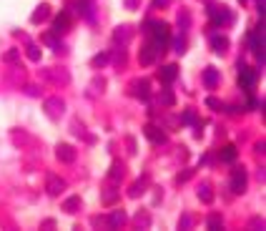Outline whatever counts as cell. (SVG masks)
<instances>
[{
	"instance_id": "obj_1",
	"label": "cell",
	"mask_w": 266,
	"mask_h": 231,
	"mask_svg": "<svg viewBox=\"0 0 266 231\" xmlns=\"http://www.w3.org/2000/svg\"><path fill=\"white\" fill-rule=\"evenodd\" d=\"M206 13H209V18H211L214 28H221V25H229V23L233 20V16H231V10H229L226 5H218V3H211V0H209V5H206Z\"/></svg>"
},
{
	"instance_id": "obj_2",
	"label": "cell",
	"mask_w": 266,
	"mask_h": 231,
	"mask_svg": "<svg viewBox=\"0 0 266 231\" xmlns=\"http://www.w3.org/2000/svg\"><path fill=\"white\" fill-rule=\"evenodd\" d=\"M43 111H46L50 121H61V116L66 113V100L61 96H48L43 100Z\"/></svg>"
},
{
	"instance_id": "obj_3",
	"label": "cell",
	"mask_w": 266,
	"mask_h": 231,
	"mask_svg": "<svg viewBox=\"0 0 266 231\" xmlns=\"http://www.w3.org/2000/svg\"><path fill=\"white\" fill-rule=\"evenodd\" d=\"M40 76L46 78L48 83H55V85H68L70 83V73L66 68H43Z\"/></svg>"
},
{
	"instance_id": "obj_4",
	"label": "cell",
	"mask_w": 266,
	"mask_h": 231,
	"mask_svg": "<svg viewBox=\"0 0 266 231\" xmlns=\"http://www.w3.org/2000/svg\"><path fill=\"white\" fill-rule=\"evenodd\" d=\"M143 133H146V138H149L151 143H156V146H164V143H168V136H166V131H164L161 126L146 123V126H143Z\"/></svg>"
},
{
	"instance_id": "obj_5",
	"label": "cell",
	"mask_w": 266,
	"mask_h": 231,
	"mask_svg": "<svg viewBox=\"0 0 266 231\" xmlns=\"http://www.w3.org/2000/svg\"><path fill=\"white\" fill-rule=\"evenodd\" d=\"M231 191L233 194H244L246 186H249V176H246V168H233L231 171Z\"/></svg>"
},
{
	"instance_id": "obj_6",
	"label": "cell",
	"mask_w": 266,
	"mask_h": 231,
	"mask_svg": "<svg viewBox=\"0 0 266 231\" xmlns=\"http://www.w3.org/2000/svg\"><path fill=\"white\" fill-rule=\"evenodd\" d=\"M249 46H251V53L256 55V61L264 66V28H259V31L251 33L249 38Z\"/></svg>"
},
{
	"instance_id": "obj_7",
	"label": "cell",
	"mask_w": 266,
	"mask_h": 231,
	"mask_svg": "<svg viewBox=\"0 0 266 231\" xmlns=\"http://www.w3.org/2000/svg\"><path fill=\"white\" fill-rule=\"evenodd\" d=\"M13 88H23L28 83V76H25V68H20V63H13V68L8 70V78H5Z\"/></svg>"
},
{
	"instance_id": "obj_8",
	"label": "cell",
	"mask_w": 266,
	"mask_h": 231,
	"mask_svg": "<svg viewBox=\"0 0 266 231\" xmlns=\"http://www.w3.org/2000/svg\"><path fill=\"white\" fill-rule=\"evenodd\" d=\"M239 85L244 91H254V85H256V70H251L249 66H239Z\"/></svg>"
},
{
	"instance_id": "obj_9",
	"label": "cell",
	"mask_w": 266,
	"mask_h": 231,
	"mask_svg": "<svg viewBox=\"0 0 266 231\" xmlns=\"http://www.w3.org/2000/svg\"><path fill=\"white\" fill-rule=\"evenodd\" d=\"M46 191H48V196H61V194L66 191V179L55 176V173H48V179H46Z\"/></svg>"
},
{
	"instance_id": "obj_10",
	"label": "cell",
	"mask_w": 266,
	"mask_h": 231,
	"mask_svg": "<svg viewBox=\"0 0 266 231\" xmlns=\"http://www.w3.org/2000/svg\"><path fill=\"white\" fill-rule=\"evenodd\" d=\"M131 40H133V28L131 25H118L116 31H113V43H116V46L126 48Z\"/></svg>"
},
{
	"instance_id": "obj_11",
	"label": "cell",
	"mask_w": 266,
	"mask_h": 231,
	"mask_svg": "<svg viewBox=\"0 0 266 231\" xmlns=\"http://www.w3.org/2000/svg\"><path fill=\"white\" fill-rule=\"evenodd\" d=\"M76 148H73L70 146V143H58V146H55V158H58V161H61V164H73V161H76Z\"/></svg>"
},
{
	"instance_id": "obj_12",
	"label": "cell",
	"mask_w": 266,
	"mask_h": 231,
	"mask_svg": "<svg viewBox=\"0 0 266 231\" xmlns=\"http://www.w3.org/2000/svg\"><path fill=\"white\" fill-rule=\"evenodd\" d=\"M131 93L136 98H141V100H146L151 96V81H146V78L143 81H133L131 83Z\"/></svg>"
},
{
	"instance_id": "obj_13",
	"label": "cell",
	"mask_w": 266,
	"mask_h": 231,
	"mask_svg": "<svg viewBox=\"0 0 266 231\" xmlns=\"http://www.w3.org/2000/svg\"><path fill=\"white\" fill-rule=\"evenodd\" d=\"M138 61H141V66H153L158 61V50L151 46V43H146V46L141 48V53H138Z\"/></svg>"
},
{
	"instance_id": "obj_14",
	"label": "cell",
	"mask_w": 266,
	"mask_h": 231,
	"mask_svg": "<svg viewBox=\"0 0 266 231\" xmlns=\"http://www.w3.org/2000/svg\"><path fill=\"white\" fill-rule=\"evenodd\" d=\"M68 31H70V16L68 13H61V16L53 20V33L55 35H66Z\"/></svg>"
},
{
	"instance_id": "obj_15",
	"label": "cell",
	"mask_w": 266,
	"mask_h": 231,
	"mask_svg": "<svg viewBox=\"0 0 266 231\" xmlns=\"http://www.w3.org/2000/svg\"><path fill=\"white\" fill-rule=\"evenodd\" d=\"M123 176H126V164H123V161H113V164H111V171H108V181L121 183Z\"/></svg>"
},
{
	"instance_id": "obj_16",
	"label": "cell",
	"mask_w": 266,
	"mask_h": 231,
	"mask_svg": "<svg viewBox=\"0 0 266 231\" xmlns=\"http://www.w3.org/2000/svg\"><path fill=\"white\" fill-rule=\"evenodd\" d=\"M146 191H149V176H143V179H138V181H133V183H131V189H128V196H131V198H138V196H143Z\"/></svg>"
},
{
	"instance_id": "obj_17",
	"label": "cell",
	"mask_w": 266,
	"mask_h": 231,
	"mask_svg": "<svg viewBox=\"0 0 266 231\" xmlns=\"http://www.w3.org/2000/svg\"><path fill=\"white\" fill-rule=\"evenodd\" d=\"M48 18H50V5H48V3H40V5L31 13V23H33V25L48 20Z\"/></svg>"
},
{
	"instance_id": "obj_18",
	"label": "cell",
	"mask_w": 266,
	"mask_h": 231,
	"mask_svg": "<svg viewBox=\"0 0 266 231\" xmlns=\"http://www.w3.org/2000/svg\"><path fill=\"white\" fill-rule=\"evenodd\" d=\"M70 131H73V136H78V138H83L85 143H96V136H91V133H88V131H85V126H83V123H81L78 118H76V121L70 123Z\"/></svg>"
},
{
	"instance_id": "obj_19",
	"label": "cell",
	"mask_w": 266,
	"mask_h": 231,
	"mask_svg": "<svg viewBox=\"0 0 266 231\" xmlns=\"http://www.w3.org/2000/svg\"><path fill=\"white\" fill-rule=\"evenodd\" d=\"M100 201L106 206H113L116 201H118V189H116V183L111 181V186H106V189H100Z\"/></svg>"
},
{
	"instance_id": "obj_20",
	"label": "cell",
	"mask_w": 266,
	"mask_h": 231,
	"mask_svg": "<svg viewBox=\"0 0 266 231\" xmlns=\"http://www.w3.org/2000/svg\"><path fill=\"white\" fill-rule=\"evenodd\" d=\"M176 76H179V68H176V66H164V68H158V78L164 81L166 85H168V83H173V81H176Z\"/></svg>"
},
{
	"instance_id": "obj_21",
	"label": "cell",
	"mask_w": 266,
	"mask_h": 231,
	"mask_svg": "<svg viewBox=\"0 0 266 231\" xmlns=\"http://www.w3.org/2000/svg\"><path fill=\"white\" fill-rule=\"evenodd\" d=\"M211 48H214V53H226L229 50V38L226 35H211Z\"/></svg>"
},
{
	"instance_id": "obj_22",
	"label": "cell",
	"mask_w": 266,
	"mask_h": 231,
	"mask_svg": "<svg viewBox=\"0 0 266 231\" xmlns=\"http://www.w3.org/2000/svg\"><path fill=\"white\" fill-rule=\"evenodd\" d=\"M203 83H206V88H216V85H218V70L216 68H206L203 70Z\"/></svg>"
},
{
	"instance_id": "obj_23",
	"label": "cell",
	"mask_w": 266,
	"mask_h": 231,
	"mask_svg": "<svg viewBox=\"0 0 266 231\" xmlns=\"http://www.w3.org/2000/svg\"><path fill=\"white\" fill-rule=\"evenodd\" d=\"M133 226L136 229H151V214L149 211H138L133 216Z\"/></svg>"
},
{
	"instance_id": "obj_24",
	"label": "cell",
	"mask_w": 266,
	"mask_h": 231,
	"mask_svg": "<svg viewBox=\"0 0 266 231\" xmlns=\"http://www.w3.org/2000/svg\"><path fill=\"white\" fill-rule=\"evenodd\" d=\"M108 219H111V229H121V226L128 221V216H126V211H123V209H116V211L108 216Z\"/></svg>"
},
{
	"instance_id": "obj_25",
	"label": "cell",
	"mask_w": 266,
	"mask_h": 231,
	"mask_svg": "<svg viewBox=\"0 0 266 231\" xmlns=\"http://www.w3.org/2000/svg\"><path fill=\"white\" fill-rule=\"evenodd\" d=\"M158 103H161V106L173 108V106H176V96H173V91H171V88H161V93H158Z\"/></svg>"
},
{
	"instance_id": "obj_26",
	"label": "cell",
	"mask_w": 266,
	"mask_h": 231,
	"mask_svg": "<svg viewBox=\"0 0 266 231\" xmlns=\"http://www.w3.org/2000/svg\"><path fill=\"white\" fill-rule=\"evenodd\" d=\"M199 198L203 201V204H211V201H214V189H211L209 181H203V183L199 186Z\"/></svg>"
},
{
	"instance_id": "obj_27",
	"label": "cell",
	"mask_w": 266,
	"mask_h": 231,
	"mask_svg": "<svg viewBox=\"0 0 266 231\" xmlns=\"http://www.w3.org/2000/svg\"><path fill=\"white\" fill-rule=\"evenodd\" d=\"M10 138H13V143H16V146H28V143H33V138L28 136L25 131H18V128L10 133Z\"/></svg>"
},
{
	"instance_id": "obj_28",
	"label": "cell",
	"mask_w": 266,
	"mask_h": 231,
	"mask_svg": "<svg viewBox=\"0 0 266 231\" xmlns=\"http://www.w3.org/2000/svg\"><path fill=\"white\" fill-rule=\"evenodd\" d=\"M78 209H81V196H70V198L63 201V211L66 214H76Z\"/></svg>"
},
{
	"instance_id": "obj_29",
	"label": "cell",
	"mask_w": 266,
	"mask_h": 231,
	"mask_svg": "<svg viewBox=\"0 0 266 231\" xmlns=\"http://www.w3.org/2000/svg\"><path fill=\"white\" fill-rule=\"evenodd\" d=\"M78 13L83 18H93V0H78Z\"/></svg>"
},
{
	"instance_id": "obj_30",
	"label": "cell",
	"mask_w": 266,
	"mask_h": 231,
	"mask_svg": "<svg viewBox=\"0 0 266 231\" xmlns=\"http://www.w3.org/2000/svg\"><path fill=\"white\" fill-rule=\"evenodd\" d=\"M43 40H46V43H48V46H50L55 53H63V50H66V46H63L61 40H58V35H55V33H48V35L43 38Z\"/></svg>"
},
{
	"instance_id": "obj_31",
	"label": "cell",
	"mask_w": 266,
	"mask_h": 231,
	"mask_svg": "<svg viewBox=\"0 0 266 231\" xmlns=\"http://www.w3.org/2000/svg\"><path fill=\"white\" fill-rule=\"evenodd\" d=\"M91 226L93 229H108L111 231V219H108V216H91Z\"/></svg>"
},
{
	"instance_id": "obj_32",
	"label": "cell",
	"mask_w": 266,
	"mask_h": 231,
	"mask_svg": "<svg viewBox=\"0 0 266 231\" xmlns=\"http://www.w3.org/2000/svg\"><path fill=\"white\" fill-rule=\"evenodd\" d=\"M25 55H28V61H33V63H40V48L35 46V43H28V48H25Z\"/></svg>"
},
{
	"instance_id": "obj_33",
	"label": "cell",
	"mask_w": 266,
	"mask_h": 231,
	"mask_svg": "<svg viewBox=\"0 0 266 231\" xmlns=\"http://www.w3.org/2000/svg\"><path fill=\"white\" fill-rule=\"evenodd\" d=\"M218 158H221L224 164H231L233 158H236V146H224V148L218 151Z\"/></svg>"
},
{
	"instance_id": "obj_34",
	"label": "cell",
	"mask_w": 266,
	"mask_h": 231,
	"mask_svg": "<svg viewBox=\"0 0 266 231\" xmlns=\"http://www.w3.org/2000/svg\"><path fill=\"white\" fill-rule=\"evenodd\" d=\"M181 123H186V126H196V123H199L196 111H194V108H186V111H183V116H181Z\"/></svg>"
},
{
	"instance_id": "obj_35",
	"label": "cell",
	"mask_w": 266,
	"mask_h": 231,
	"mask_svg": "<svg viewBox=\"0 0 266 231\" xmlns=\"http://www.w3.org/2000/svg\"><path fill=\"white\" fill-rule=\"evenodd\" d=\"M103 91H106V78L96 76V78L91 81V93H103Z\"/></svg>"
},
{
	"instance_id": "obj_36",
	"label": "cell",
	"mask_w": 266,
	"mask_h": 231,
	"mask_svg": "<svg viewBox=\"0 0 266 231\" xmlns=\"http://www.w3.org/2000/svg\"><path fill=\"white\" fill-rule=\"evenodd\" d=\"M206 224H209V229H211V231L224 229V219H221V214H211V216H209V221H206Z\"/></svg>"
},
{
	"instance_id": "obj_37",
	"label": "cell",
	"mask_w": 266,
	"mask_h": 231,
	"mask_svg": "<svg viewBox=\"0 0 266 231\" xmlns=\"http://www.w3.org/2000/svg\"><path fill=\"white\" fill-rule=\"evenodd\" d=\"M3 63H10V66H13V63H20V50H18V48H10V50L3 55Z\"/></svg>"
},
{
	"instance_id": "obj_38",
	"label": "cell",
	"mask_w": 266,
	"mask_h": 231,
	"mask_svg": "<svg viewBox=\"0 0 266 231\" xmlns=\"http://www.w3.org/2000/svg\"><path fill=\"white\" fill-rule=\"evenodd\" d=\"M108 61H111V55H108V53H98V55H93L91 66H93V68H103V66H106Z\"/></svg>"
},
{
	"instance_id": "obj_39",
	"label": "cell",
	"mask_w": 266,
	"mask_h": 231,
	"mask_svg": "<svg viewBox=\"0 0 266 231\" xmlns=\"http://www.w3.org/2000/svg\"><path fill=\"white\" fill-rule=\"evenodd\" d=\"M188 25H191V13L181 10L179 13V28H181V31H188Z\"/></svg>"
},
{
	"instance_id": "obj_40",
	"label": "cell",
	"mask_w": 266,
	"mask_h": 231,
	"mask_svg": "<svg viewBox=\"0 0 266 231\" xmlns=\"http://www.w3.org/2000/svg\"><path fill=\"white\" fill-rule=\"evenodd\" d=\"M206 106H209L211 111H226V106L221 103L218 98H214V96H209V98H206Z\"/></svg>"
},
{
	"instance_id": "obj_41",
	"label": "cell",
	"mask_w": 266,
	"mask_h": 231,
	"mask_svg": "<svg viewBox=\"0 0 266 231\" xmlns=\"http://www.w3.org/2000/svg\"><path fill=\"white\" fill-rule=\"evenodd\" d=\"M173 50H176V53H186V38H183V35L173 38Z\"/></svg>"
},
{
	"instance_id": "obj_42",
	"label": "cell",
	"mask_w": 266,
	"mask_h": 231,
	"mask_svg": "<svg viewBox=\"0 0 266 231\" xmlns=\"http://www.w3.org/2000/svg\"><path fill=\"white\" fill-rule=\"evenodd\" d=\"M113 61H116L118 66H123V63H126V50H123L121 46H118V48L113 50Z\"/></svg>"
},
{
	"instance_id": "obj_43",
	"label": "cell",
	"mask_w": 266,
	"mask_h": 231,
	"mask_svg": "<svg viewBox=\"0 0 266 231\" xmlns=\"http://www.w3.org/2000/svg\"><path fill=\"white\" fill-rule=\"evenodd\" d=\"M191 176H194V168H186L176 176V183H186V181H191Z\"/></svg>"
},
{
	"instance_id": "obj_44",
	"label": "cell",
	"mask_w": 266,
	"mask_h": 231,
	"mask_svg": "<svg viewBox=\"0 0 266 231\" xmlns=\"http://www.w3.org/2000/svg\"><path fill=\"white\" fill-rule=\"evenodd\" d=\"M249 229L251 231H261L264 229V219H261V216H254V219L249 221Z\"/></svg>"
},
{
	"instance_id": "obj_45",
	"label": "cell",
	"mask_w": 266,
	"mask_h": 231,
	"mask_svg": "<svg viewBox=\"0 0 266 231\" xmlns=\"http://www.w3.org/2000/svg\"><path fill=\"white\" fill-rule=\"evenodd\" d=\"M23 91H25L28 96H33V98L40 96V88H38V85H33V83H25V85H23Z\"/></svg>"
},
{
	"instance_id": "obj_46",
	"label": "cell",
	"mask_w": 266,
	"mask_h": 231,
	"mask_svg": "<svg viewBox=\"0 0 266 231\" xmlns=\"http://www.w3.org/2000/svg\"><path fill=\"white\" fill-rule=\"evenodd\" d=\"M179 229H191V216L188 214H183L179 219Z\"/></svg>"
},
{
	"instance_id": "obj_47",
	"label": "cell",
	"mask_w": 266,
	"mask_h": 231,
	"mask_svg": "<svg viewBox=\"0 0 266 231\" xmlns=\"http://www.w3.org/2000/svg\"><path fill=\"white\" fill-rule=\"evenodd\" d=\"M40 229H46V231L55 229V219H46V221H40Z\"/></svg>"
},
{
	"instance_id": "obj_48",
	"label": "cell",
	"mask_w": 266,
	"mask_h": 231,
	"mask_svg": "<svg viewBox=\"0 0 266 231\" xmlns=\"http://www.w3.org/2000/svg\"><path fill=\"white\" fill-rule=\"evenodd\" d=\"M138 5H141V0H126V8L128 10H136Z\"/></svg>"
},
{
	"instance_id": "obj_49",
	"label": "cell",
	"mask_w": 266,
	"mask_h": 231,
	"mask_svg": "<svg viewBox=\"0 0 266 231\" xmlns=\"http://www.w3.org/2000/svg\"><path fill=\"white\" fill-rule=\"evenodd\" d=\"M153 5H156V8H166L168 0H153Z\"/></svg>"
},
{
	"instance_id": "obj_50",
	"label": "cell",
	"mask_w": 266,
	"mask_h": 231,
	"mask_svg": "<svg viewBox=\"0 0 266 231\" xmlns=\"http://www.w3.org/2000/svg\"><path fill=\"white\" fill-rule=\"evenodd\" d=\"M264 148H266V143H264V141H261V143H256V153H261V156H264Z\"/></svg>"
},
{
	"instance_id": "obj_51",
	"label": "cell",
	"mask_w": 266,
	"mask_h": 231,
	"mask_svg": "<svg viewBox=\"0 0 266 231\" xmlns=\"http://www.w3.org/2000/svg\"><path fill=\"white\" fill-rule=\"evenodd\" d=\"M241 3H244V0H241Z\"/></svg>"
}]
</instances>
